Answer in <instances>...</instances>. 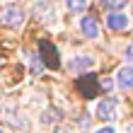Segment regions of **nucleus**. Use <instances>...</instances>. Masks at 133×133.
<instances>
[{
    "instance_id": "12",
    "label": "nucleus",
    "mask_w": 133,
    "mask_h": 133,
    "mask_svg": "<svg viewBox=\"0 0 133 133\" xmlns=\"http://www.w3.org/2000/svg\"><path fill=\"white\" fill-rule=\"evenodd\" d=\"M123 56H126V61H133V44L126 49V53H123Z\"/></svg>"
},
{
    "instance_id": "11",
    "label": "nucleus",
    "mask_w": 133,
    "mask_h": 133,
    "mask_svg": "<svg viewBox=\"0 0 133 133\" xmlns=\"http://www.w3.org/2000/svg\"><path fill=\"white\" fill-rule=\"evenodd\" d=\"M95 133H116V128H111V126H102V128H97Z\"/></svg>"
},
{
    "instance_id": "8",
    "label": "nucleus",
    "mask_w": 133,
    "mask_h": 133,
    "mask_svg": "<svg viewBox=\"0 0 133 133\" xmlns=\"http://www.w3.org/2000/svg\"><path fill=\"white\" fill-rule=\"evenodd\" d=\"M116 85L121 90H133V68H121L116 73Z\"/></svg>"
},
{
    "instance_id": "4",
    "label": "nucleus",
    "mask_w": 133,
    "mask_h": 133,
    "mask_svg": "<svg viewBox=\"0 0 133 133\" xmlns=\"http://www.w3.org/2000/svg\"><path fill=\"white\" fill-rule=\"evenodd\" d=\"M41 58H44V63L49 68H58V63H61L58 49L53 44H49V41H41Z\"/></svg>"
},
{
    "instance_id": "2",
    "label": "nucleus",
    "mask_w": 133,
    "mask_h": 133,
    "mask_svg": "<svg viewBox=\"0 0 133 133\" xmlns=\"http://www.w3.org/2000/svg\"><path fill=\"white\" fill-rule=\"evenodd\" d=\"M116 109H119V102H116L114 97H107V99L97 102V116L102 121H111L116 116Z\"/></svg>"
},
{
    "instance_id": "1",
    "label": "nucleus",
    "mask_w": 133,
    "mask_h": 133,
    "mask_svg": "<svg viewBox=\"0 0 133 133\" xmlns=\"http://www.w3.org/2000/svg\"><path fill=\"white\" fill-rule=\"evenodd\" d=\"M0 19H3L10 29H19V27H22V22H24V10H19L17 5H7Z\"/></svg>"
},
{
    "instance_id": "10",
    "label": "nucleus",
    "mask_w": 133,
    "mask_h": 133,
    "mask_svg": "<svg viewBox=\"0 0 133 133\" xmlns=\"http://www.w3.org/2000/svg\"><path fill=\"white\" fill-rule=\"evenodd\" d=\"M65 5H68V10H73V12H82L85 7H87V0H65Z\"/></svg>"
},
{
    "instance_id": "13",
    "label": "nucleus",
    "mask_w": 133,
    "mask_h": 133,
    "mask_svg": "<svg viewBox=\"0 0 133 133\" xmlns=\"http://www.w3.org/2000/svg\"><path fill=\"white\" fill-rule=\"evenodd\" d=\"M126 131H128V133H133V123H128V126H126Z\"/></svg>"
},
{
    "instance_id": "14",
    "label": "nucleus",
    "mask_w": 133,
    "mask_h": 133,
    "mask_svg": "<svg viewBox=\"0 0 133 133\" xmlns=\"http://www.w3.org/2000/svg\"><path fill=\"white\" fill-rule=\"evenodd\" d=\"M0 133H3V131H0Z\"/></svg>"
},
{
    "instance_id": "6",
    "label": "nucleus",
    "mask_w": 133,
    "mask_h": 133,
    "mask_svg": "<svg viewBox=\"0 0 133 133\" xmlns=\"http://www.w3.org/2000/svg\"><path fill=\"white\" fill-rule=\"evenodd\" d=\"M92 65H95V58L92 56H75V58L68 61V70L70 73H82V70H87Z\"/></svg>"
},
{
    "instance_id": "5",
    "label": "nucleus",
    "mask_w": 133,
    "mask_h": 133,
    "mask_svg": "<svg viewBox=\"0 0 133 133\" xmlns=\"http://www.w3.org/2000/svg\"><path fill=\"white\" fill-rule=\"evenodd\" d=\"M107 24L114 29V32H121V29L128 27V15H123L121 10H111L107 15Z\"/></svg>"
},
{
    "instance_id": "3",
    "label": "nucleus",
    "mask_w": 133,
    "mask_h": 133,
    "mask_svg": "<svg viewBox=\"0 0 133 133\" xmlns=\"http://www.w3.org/2000/svg\"><path fill=\"white\" fill-rule=\"evenodd\" d=\"M80 92L85 97H95L97 92H99V80H97V75L95 73H87V75H82V80H80Z\"/></svg>"
},
{
    "instance_id": "7",
    "label": "nucleus",
    "mask_w": 133,
    "mask_h": 133,
    "mask_svg": "<svg viewBox=\"0 0 133 133\" xmlns=\"http://www.w3.org/2000/svg\"><path fill=\"white\" fill-rule=\"evenodd\" d=\"M80 32L87 36V39H97V36H99V24H97V19L82 17V19H80Z\"/></svg>"
},
{
    "instance_id": "9",
    "label": "nucleus",
    "mask_w": 133,
    "mask_h": 133,
    "mask_svg": "<svg viewBox=\"0 0 133 133\" xmlns=\"http://www.w3.org/2000/svg\"><path fill=\"white\" fill-rule=\"evenodd\" d=\"M104 7H109V10H123V7L128 5V0H99Z\"/></svg>"
}]
</instances>
